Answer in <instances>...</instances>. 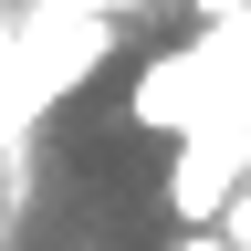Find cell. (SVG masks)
Instances as JSON below:
<instances>
[{"label": "cell", "mask_w": 251, "mask_h": 251, "mask_svg": "<svg viewBox=\"0 0 251 251\" xmlns=\"http://www.w3.org/2000/svg\"><path fill=\"white\" fill-rule=\"evenodd\" d=\"M199 115H209V42H178L136 74V126L147 136H188Z\"/></svg>", "instance_id": "obj_2"}, {"label": "cell", "mask_w": 251, "mask_h": 251, "mask_svg": "<svg viewBox=\"0 0 251 251\" xmlns=\"http://www.w3.org/2000/svg\"><path fill=\"white\" fill-rule=\"evenodd\" d=\"M168 251H230V241H220V230H178Z\"/></svg>", "instance_id": "obj_5"}, {"label": "cell", "mask_w": 251, "mask_h": 251, "mask_svg": "<svg viewBox=\"0 0 251 251\" xmlns=\"http://www.w3.org/2000/svg\"><path fill=\"white\" fill-rule=\"evenodd\" d=\"M31 11H105L115 21V11H147V0H31Z\"/></svg>", "instance_id": "obj_4"}, {"label": "cell", "mask_w": 251, "mask_h": 251, "mask_svg": "<svg viewBox=\"0 0 251 251\" xmlns=\"http://www.w3.org/2000/svg\"><path fill=\"white\" fill-rule=\"evenodd\" d=\"M105 52H115V21H105V11H31V21H21V105L74 94Z\"/></svg>", "instance_id": "obj_1"}, {"label": "cell", "mask_w": 251, "mask_h": 251, "mask_svg": "<svg viewBox=\"0 0 251 251\" xmlns=\"http://www.w3.org/2000/svg\"><path fill=\"white\" fill-rule=\"evenodd\" d=\"M220 241H230V251H251V188H241L230 209H220Z\"/></svg>", "instance_id": "obj_3"}, {"label": "cell", "mask_w": 251, "mask_h": 251, "mask_svg": "<svg viewBox=\"0 0 251 251\" xmlns=\"http://www.w3.org/2000/svg\"><path fill=\"white\" fill-rule=\"evenodd\" d=\"M188 11H199V21H230V11H251V0H188Z\"/></svg>", "instance_id": "obj_6"}]
</instances>
